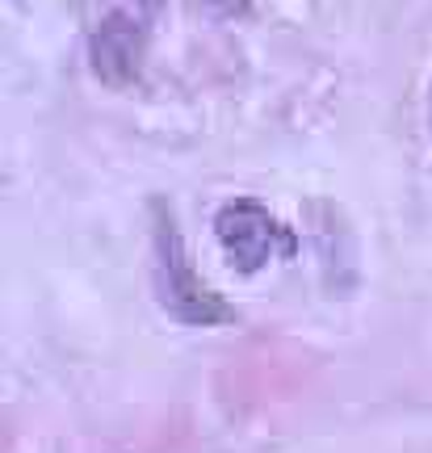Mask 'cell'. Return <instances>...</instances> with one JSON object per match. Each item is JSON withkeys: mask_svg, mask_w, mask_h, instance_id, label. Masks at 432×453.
Returning <instances> with one entry per match:
<instances>
[{"mask_svg": "<svg viewBox=\"0 0 432 453\" xmlns=\"http://www.w3.org/2000/svg\"><path fill=\"white\" fill-rule=\"evenodd\" d=\"M151 243H156V260H151V277H156V298L160 307L181 319V324L193 327H210V324H227L235 319V311L227 307L223 294H214L197 277L189 252H185V240L176 231L173 211L156 202V231H151Z\"/></svg>", "mask_w": 432, "mask_h": 453, "instance_id": "1", "label": "cell"}, {"mask_svg": "<svg viewBox=\"0 0 432 453\" xmlns=\"http://www.w3.org/2000/svg\"><path fill=\"white\" fill-rule=\"evenodd\" d=\"M214 235L223 243L231 269L240 273H260L273 257H294V231L282 219H273L269 206H260L257 197H235L227 202L214 219Z\"/></svg>", "mask_w": 432, "mask_h": 453, "instance_id": "2", "label": "cell"}, {"mask_svg": "<svg viewBox=\"0 0 432 453\" xmlns=\"http://www.w3.org/2000/svg\"><path fill=\"white\" fill-rule=\"evenodd\" d=\"M147 17H151V9L139 4V0L110 4V13L96 21L93 42H89L96 81H105L110 88L135 84L139 67H143V55H147Z\"/></svg>", "mask_w": 432, "mask_h": 453, "instance_id": "3", "label": "cell"}, {"mask_svg": "<svg viewBox=\"0 0 432 453\" xmlns=\"http://www.w3.org/2000/svg\"><path fill=\"white\" fill-rule=\"evenodd\" d=\"M189 9L210 21H231V17L248 13V0H189Z\"/></svg>", "mask_w": 432, "mask_h": 453, "instance_id": "4", "label": "cell"}]
</instances>
